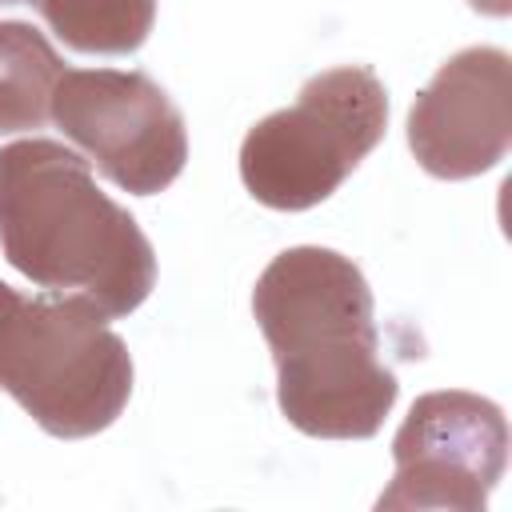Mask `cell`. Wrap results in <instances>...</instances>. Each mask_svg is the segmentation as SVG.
<instances>
[{"instance_id": "obj_8", "label": "cell", "mask_w": 512, "mask_h": 512, "mask_svg": "<svg viewBox=\"0 0 512 512\" xmlns=\"http://www.w3.org/2000/svg\"><path fill=\"white\" fill-rule=\"evenodd\" d=\"M64 76L60 56L20 20H0V136L40 128L52 116V92Z\"/></svg>"}, {"instance_id": "obj_9", "label": "cell", "mask_w": 512, "mask_h": 512, "mask_svg": "<svg viewBox=\"0 0 512 512\" xmlns=\"http://www.w3.org/2000/svg\"><path fill=\"white\" fill-rule=\"evenodd\" d=\"M76 52H136L156 20V0H28Z\"/></svg>"}, {"instance_id": "obj_10", "label": "cell", "mask_w": 512, "mask_h": 512, "mask_svg": "<svg viewBox=\"0 0 512 512\" xmlns=\"http://www.w3.org/2000/svg\"><path fill=\"white\" fill-rule=\"evenodd\" d=\"M0 4H12V0H0Z\"/></svg>"}, {"instance_id": "obj_7", "label": "cell", "mask_w": 512, "mask_h": 512, "mask_svg": "<svg viewBox=\"0 0 512 512\" xmlns=\"http://www.w3.org/2000/svg\"><path fill=\"white\" fill-rule=\"evenodd\" d=\"M512 140V60L500 48H464L408 112V144L424 172L464 180L488 172Z\"/></svg>"}, {"instance_id": "obj_6", "label": "cell", "mask_w": 512, "mask_h": 512, "mask_svg": "<svg viewBox=\"0 0 512 512\" xmlns=\"http://www.w3.org/2000/svg\"><path fill=\"white\" fill-rule=\"evenodd\" d=\"M396 476L376 508L480 512L504 476L508 424L492 400L472 392H428L392 440Z\"/></svg>"}, {"instance_id": "obj_2", "label": "cell", "mask_w": 512, "mask_h": 512, "mask_svg": "<svg viewBox=\"0 0 512 512\" xmlns=\"http://www.w3.org/2000/svg\"><path fill=\"white\" fill-rule=\"evenodd\" d=\"M0 248L32 284L128 316L156 284L140 224L108 200L84 156L56 140L0 148Z\"/></svg>"}, {"instance_id": "obj_4", "label": "cell", "mask_w": 512, "mask_h": 512, "mask_svg": "<svg viewBox=\"0 0 512 512\" xmlns=\"http://www.w3.org/2000/svg\"><path fill=\"white\" fill-rule=\"evenodd\" d=\"M388 96L372 68H332L312 76L292 108L264 116L240 144L248 192L280 212L328 200L348 172L380 144Z\"/></svg>"}, {"instance_id": "obj_1", "label": "cell", "mask_w": 512, "mask_h": 512, "mask_svg": "<svg viewBox=\"0 0 512 512\" xmlns=\"http://www.w3.org/2000/svg\"><path fill=\"white\" fill-rule=\"evenodd\" d=\"M252 312L280 376V412L308 436H376L396 404V376L380 364L372 292L332 248H288L256 280Z\"/></svg>"}, {"instance_id": "obj_5", "label": "cell", "mask_w": 512, "mask_h": 512, "mask_svg": "<svg viewBox=\"0 0 512 512\" xmlns=\"http://www.w3.org/2000/svg\"><path fill=\"white\" fill-rule=\"evenodd\" d=\"M52 120L112 184L136 196L168 188L188 160L184 116L144 72L64 68Z\"/></svg>"}, {"instance_id": "obj_3", "label": "cell", "mask_w": 512, "mask_h": 512, "mask_svg": "<svg viewBox=\"0 0 512 512\" xmlns=\"http://www.w3.org/2000/svg\"><path fill=\"white\" fill-rule=\"evenodd\" d=\"M0 388L52 436L104 432L132 396V356L84 296L0 284Z\"/></svg>"}]
</instances>
